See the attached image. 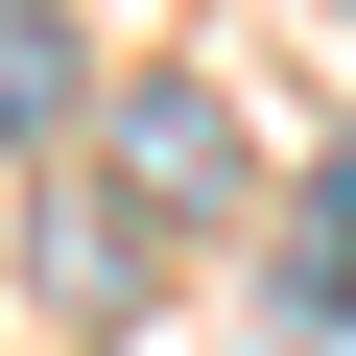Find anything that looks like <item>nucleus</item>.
Listing matches in <instances>:
<instances>
[{"label": "nucleus", "mask_w": 356, "mask_h": 356, "mask_svg": "<svg viewBox=\"0 0 356 356\" xmlns=\"http://www.w3.org/2000/svg\"><path fill=\"white\" fill-rule=\"evenodd\" d=\"M119 143H143V191H214V166H238V119H214V95H143Z\"/></svg>", "instance_id": "nucleus-2"}, {"label": "nucleus", "mask_w": 356, "mask_h": 356, "mask_svg": "<svg viewBox=\"0 0 356 356\" xmlns=\"http://www.w3.org/2000/svg\"><path fill=\"white\" fill-rule=\"evenodd\" d=\"M356 309V166H309V238H285V332Z\"/></svg>", "instance_id": "nucleus-1"}, {"label": "nucleus", "mask_w": 356, "mask_h": 356, "mask_svg": "<svg viewBox=\"0 0 356 356\" xmlns=\"http://www.w3.org/2000/svg\"><path fill=\"white\" fill-rule=\"evenodd\" d=\"M0 48H24V0H0Z\"/></svg>", "instance_id": "nucleus-3"}]
</instances>
